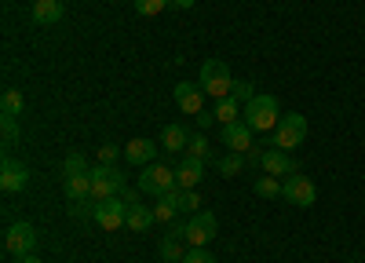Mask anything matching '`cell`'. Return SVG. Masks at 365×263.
I'll use <instances>...</instances> for the list:
<instances>
[{
    "instance_id": "32",
    "label": "cell",
    "mask_w": 365,
    "mask_h": 263,
    "mask_svg": "<svg viewBox=\"0 0 365 263\" xmlns=\"http://www.w3.org/2000/svg\"><path fill=\"white\" fill-rule=\"evenodd\" d=\"M0 132H4V143H15V139H19V121H15V117H4Z\"/></svg>"
},
{
    "instance_id": "33",
    "label": "cell",
    "mask_w": 365,
    "mask_h": 263,
    "mask_svg": "<svg viewBox=\"0 0 365 263\" xmlns=\"http://www.w3.org/2000/svg\"><path fill=\"white\" fill-rule=\"evenodd\" d=\"M113 161H117V146L113 143L99 146V165H113Z\"/></svg>"
},
{
    "instance_id": "17",
    "label": "cell",
    "mask_w": 365,
    "mask_h": 263,
    "mask_svg": "<svg viewBox=\"0 0 365 263\" xmlns=\"http://www.w3.org/2000/svg\"><path fill=\"white\" fill-rule=\"evenodd\" d=\"M154 154H158V143H150V139H132L128 146H125V158L132 161V165H154Z\"/></svg>"
},
{
    "instance_id": "9",
    "label": "cell",
    "mask_w": 365,
    "mask_h": 263,
    "mask_svg": "<svg viewBox=\"0 0 365 263\" xmlns=\"http://www.w3.org/2000/svg\"><path fill=\"white\" fill-rule=\"evenodd\" d=\"M282 197L289 205H296V209H307V205L318 201V187L307 180V175H285V183H282Z\"/></svg>"
},
{
    "instance_id": "15",
    "label": "cell",
    "mask_w": 365,
    "mask_h": 263,
    "mask_svg": "<svg viewBox=\"0 0 365 263\" xmlns=\"http://www.w3.org/2000/svg\"><path fill=\"white\" fill-rule=\"evenodd\" d=\"M29 15H34L37 26H55L63 22V0H34V8H29Z\"/></svg>"
},
{
    "instance_id": "13",
    "label": "cell",
    "mask_w": 365,
    "mask_h": 263,
    "mask_svg": "<svg viewBox=\"0 0 365 263\" xmlns=\"http://www.w3.org/2000/svg\"><path fill=\"white\" fill-rule=\"evenodd\" d=\"M201 99H205L201 84H194V81H179V84H175V106H179L182 113H194V117H197L201 106H205Z\"/></svg>"
},
{
    "instance_id": "12",
    "label": "cell",
    "mask_w": 365,
    "mask_h": 263,
    "mask_svg": "<svg viewBox=\"0 0 365 263\" xmlns=\"http://www.w3.org/2000/svg\"><path fill=\"white\" fill-rule=\"evenodd\" d=\"M263 172L267 175H278V180H282V175H296L299 172V161L296 158H289V150H274V146H270V150H263Z\"/></svg>"
},
{
    "instance_id": "31",
    "label": "cell",
    "mask_w": 365,
    "mask_h": 263,
    "mask_svg": "<svg viewBox=\"0 0 365 263\" xmlns=\"http://www.w3.org/2000/svg\"><path fill=\"white\" fill-rule=\"evenodd\" d=\"M182 263H216V256H212L208 249H187V256H182Z\"/></svg>"
},
{
    "instance_id": "23",
    "label": "cell",
    "mask_w": 365,
    "mask_h": 263,
    "mask_svg": "<svg viewBox=\"0 0 365 263\" xmlns=\"http://www.w3.org/2000/svg\"><path fill=\"white\" fill-rule=\"evenodd\" d=\"M182 256H187V249H182V238H172V234H165L161 259H165V263H182Z\"/></svg>"
},
{
    "instance_id": "28",
    "label": "cell",
    "mask_w": 365,
    "mask_h": 263,
    "mask_svg": "<svg viewBox=\"0 0 365 263\" xmlns=\"http://www.w3.org/2000/svg\"><path fill=\"white\" fill-rule=\"evenodd\" d=\"M208 150H212V146H208V139H205L201 132H194V135H190V143H187V158H197V161H205V158H208Z\"/></svg>"
},
{
    "instance_id": "8",
    "label": "cell",
    "mask_w": 365,
    "mask_h": 263,
    "mask_svg": "<svg viewBox=\"0 0 365 263\" xmlns=\"http://www.w3.org/2000/svg\"><path fill=\"white\" fill-rule=\"evenodd\" d=\"M220 234V220L212 216V212H194L187 220V245L190 249H205L212 238Z\"/></svg>"
},
{
    "instance_id": "19",
    "label": "cell",
    "mask_w": 365,
    "mask_h": 263,
    "mask_svg": "<svg viewBox=\"0 0 365 263\" xmlns=\"http://www.w3.org/2000/svg\"><path fill=\"white\" fill-rule=\"evenodd\" d=\"M165 197H172V201L179 205V212H190V216H194V212L201 209V194H197V190H182V187H175V190L165 194Z\"/></svg>"
},
{
    "instance_id": "30",
    "label": "cell",
    "mask_w": 365,
    "mask_h": 263,
    "mask_svg": "<svg viewBox=\"0 0 365 263\" xmlns=\"http://www.w3.org/2000/svg\"><path fill=\"white\" fill-rule=\"evenodd\" d=\"M230 99H237V103H252V99H256L252 84H249V81H234V92H230Z\"/></svg>"
},
{
    "instance_id": "5",
    "label": "cell",
    "mask_w": 365,
    "mask_h": 263,
    "mask_svg": "<svg viewBox=\"0 0 365 263\" xmlns=\"http://www.w3.org/2000/svg\"><path fill=\"white\" fill-rule=\"evenodd\" d=\"M91 201H106L117 190H125V175L117 165H91Z\"/></svg>"
},
{
    "instance_id": "14",
    "label": "cell",
    "mask_w": 365,
    "mask_h": 263,
    "mask_svg": "<svg viewBox=\"0 0 365 263\" xmlns=\"http://www.w3.org/2000/svg\"><path fill=\"white\" fill-rule=\"evenodd\" d=\"M201 175H205V161H197V158H182L179 168H175V183H179L182 190H197Z\"/></svg>"
},
{
    "instance_id": "2",
    "label": "cell",
    "mask_w": 365,
    "mask_h": 263,
    "mask_svg": "<svg viewBox=\"0 0 365 263\" xmlns=\"http://www.w3.org/2000/svg\"><path fill=\"white\" fill-rule=\"evenodd\" d=\"M197 84H201V92H205L208 99H216V103L227 99V96L234 92V77H230L227 63H220V58H208V63L201 66Z\"/></svg>"
},
{
    "instance_id": "10",
    "label": "cell",
    "mask_w": 365,
    "mask_h": 263,
    "mask_svg": "<svg viewBox=\"0 0 365 263\" xmlns=\"http://www.w3.org/2000/svg\"><path fill=\"white\" fill-rule=\"evenodd\" d=\"M26 183H29V168L22 161L8 158L4 165H0V190L4 194H19V190H26Z\"/></svg>"
},
{
    "instance_id": "26",
    "label": "cell",
    "mask_w": 365,
    "mask_h": 263,
    "mask_svg": "<svg viewBox=\"0 0 365 263\" xmlns=\"http://www.w3.org/2000/svg\"><path fill=\"white\" fill-rule=\"evenodd\" d=\"M154 216H158L161 223H175V216H179V205H175L172 197H158V205H154Z\"/></svg>"
},
{
    "instance_id": "35",
    "label": "cell",
    "mask_w": 365,
    "mask_h": 263,
    "mask_svg": "<svg viewBox=\"0 0 365 263\" xmlns=\"http://www.w3.org/2000/svg\"><path fill=\"white\" fill-rule=\"evenodd\" d=\"M197 4V0H172V8H179V11H190Z\"/></svg>"
},
{
    "instance_id": "18",
    "label": "cell",
    "mask_w": 365,
    "mask_h": 263,
    "mask_svg": "<svg viewBox=\"0 0 365 263\" xmlns=\"http://www.w3.org/2000/svg\"><path fill=\"white\" fill-rule=\"evenodd\" d=\"M154 223H158L154 209H146V205H132V209H128V230L143 234V230H150Z\"/></svg>"
},
{
    "instance_id": "36",
    "label": "cell",
    "mask_w": 365,
    "mask_h": 263,
    "mask_svg": "<svg viewBox=\"0 0 365 263\" xmlns=\"http://www.w3.org/2000/svg\"><path fill=\"white\" fill-rule=\"evenodd\" d=\"M19 263H44L37 252H29V256H19Z\"/></svg>"
},
{
    "instance_id": "16",
    "label": "cell",
    "mask_w": 365,
    "mask_h": 263,
    "mask_svg": "<svg viewBox=\"0 0 365 263\" xmlns=\"http://www.w3.org/2000/svg\"><path fill=\"white\" fill-rule=\"evenodd\" d=\"M190 135H194V132H190L187 125H165V128H161V146H165L168 154H179V150H187Z\"/></svg>"
},
{
    "instance_id": "21",
    "label": "cell",
    "mask_w": 365,
    "mask_h": 263,
    "mask_svg": "<svg viewBox=\"0 0 365 263\" xmlns=\"http://www.w3.org/2000/svg\"><path fill=\"white\" fill-rule=\"evenodd\" d=\"M216 121L220 125H234V121H241V106H237V99H220L216 103Z\"/></svg>"
},
{
    "instance_id": "11",
    "label": "cell",
    "mask_w": 365,
    "mask_h": 263,
    "mask_svg": "<svg viewBox=\"0 0 365 263\" xmlns=\"http://www.w3.org/2000/svg\"><path fill=\"white\" fill-rule=\"evenodd\" d=\"M220 139H223V146H227V150H234V154H249V150H252V128H249L245 121L223 125Z\"/></svg>"
},
{
    "instance_id": "1",
    "label": "cell",
    "mask_w": 365,
    "mask_h": 263,
    "mask_svg": "<svg viewBox=\"0 0 365 263\" xmlns=\"http://www.w3.org/2000/svg\"><path fill=\"white\" fill-rule=\"evenodd\" d=\"M241 121H245L252 132H274L282 121V103L278 96H256L252 103H245L241 110Z\"/></svg>"
},
{
    "instance_id": "20",
    "label": "cell",
    "mask_w": 365,
    "mask_h": 263,
    "mask_svg": "<svg viewBox=\"0 0 365 263\" xmlns=\"http://www.w3.org/2000/svg\"><path fill=\"white\" fill-rule=\"evenodd\" d=\"M66 197L70 201H88L91 197V175H70L66 180Z\"/></svg>"
},
{
    "instance_id": "4",
    "label": "cell",
    "mask_w": 365,
    "mask_h": 263,
    "mask_svg": "<svg viewBox=\"0 0 365 263\" xmlns=\"http://www.w3.org/2000/svg\"><path fill=\"white\" fill-rule=\"evenodd\" d=\"M179 183H175V168L168 165H146L139 172V194H150V197H165L172 194Z\"/></svg>"
},
{
    "instance_id": "25",
    "label": "cell",
    "mask_w": 365,
    "mask_h": 263,
    "mask_svg": "<svg viewBox=\"0 0 365 263\" xmlns=\"http://www.w3.org/2000/svg\"><path fill=\"white\" fill-rule=\"evenodd\" d=\"M91 172V165L84 161V154H66V161H63V175L70 180V175H88Z\"/></svg>"
},
{
    "instance_id": "27",
    "label": "cell",
    "mask_w": 365,
    "mask_h": 263,
    "mask_svg": "<svg viewBox=\"0 0 365 263\" xmlns=\"http://www.w3.org/2000/svg\"><path fill=\"white\" fill-rule=\"evenodd\" d=\"M256 194L259 197H282V180L278 175H263V180H256Z\"/></svg>"
},
{
    "instance_id": "24",
    "label": "cell",
    "mask_w": 365,
    "mask_h": 263,
    "mask_svg": "<svg viewBox=\"0 0 365 263\" xmlns=\"http://www.w3.org/2000/svg\"><path fill=\"white\" fill-rule=\"evenodd\" d=\"M0 110H4V117H19V113L26 110V99H22V92L8 88V92H4V99H0Z\"/></svg>"
},
{
    "instance_id": "3",
    "label": "cell",
    "mask_w": 365,
    "mask_h": 263,
    "mask_svg": "<svg viewBox=\"0 0 365 263\" xmlns=\"http://www.w3.org/2000/svg\"><path fill=\"white\" fill-rule=\"evenodd\" d=\"M307 139V117L303 113H285L278 128L270 132V146L274 150H296V146Z\"/></svg>"
},
{
    "instance_id": "7",
    "label": "cell",
    "mask_w": 365,
    "mask_h": 263,
    "mask_svg": "<svg viewBox=\"0 0 365 263\" xmlns=\"http://www.w3.org/2000/svg\"><path fill=\"white\" fill-rule=\"evenodd\" d=\"M128 209H132V205L120 197V194H113L106 201H96V227H103V230L128 227Z\"/></svg>"
},
{
    "instance_id": "22",
    "label": "cell",
    "mask_w": 365,
    "mask_h": 263,
    "mask_svg": "<svg viewBox=\"0 0 365 263\" xmlns=\"http://www.w3.org/2000/svg\"><path fill=\"white\" fill-rule=\"evenodd\" d=\"M245 165H249L245 154H234V150H230V154H223V158L216 161V172H220V175H237Z\"/></svg>"
},
{
    "instance_id": "29",
    "label": "cell",
    "mask_w": 365,
    "mask_h": 263,
    "mask_svg": "<svg viewBox=\"0 0 365 263\" xmlns=\"http://www.w3.org/2000/svg\"><path fill=\"white\" fill-rule=\"evenodd\" d=\"M132 4H135V11H139V15H146V19H150V15H161V11L172 4V0H132Z\"/></svg>"
},
{
    "instance_id": "34",
    "label": "cell",
    "mask_w": 365,
    "mask_h": 263,
    "mask_svg": "<svg viewBox=\"0 0 365 263\" xmlns=\"http://www.w3.org/2000/svg\"><path fill=\"white\" fill-rule=\"evenodd\" d=\"M216 125V110H201L197 113V128H212Z\"/></svg>"
},
{
    "instance_id": "6",
    "label": "cell",
    "mask_w": 365,
    "mask_h": 263,
    "mask_svg": "<svg viewBox=\"0 0 365 263\" xmlns=\"http://www.w3.org/2000/svg\"><path fill=\"white\" fill-rule=\"evenodd\" d=\"M37 249V230H34V223L29 220H15L8 230H4V252L8 256H29Z\"/></svg>"
}]
</instances>
